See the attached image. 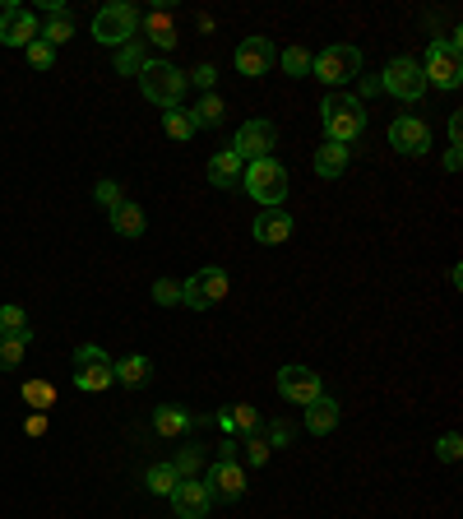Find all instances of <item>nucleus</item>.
I'll use <instances>...</instances> for the list:
<instances>
[{
  "label": "nucleus",
  "mask_w": 463,
  "mask_h": 519,
  "mask_svg": "<svg viewBox=\"0 0 463 519\" xmlns=\"http://www.w3.org/2000/svg\"><path fill=\"white\" fill-rule=\"evenodd\" d=\"M200 482L209 487L213 501H241V496H246V469L232 464V459H218L209 469V478H200Z\"/></svg>",
  "instance_id": "obj_14"
},
{
  "label": "nucleus",
  "mask_w": 463,
  "mask_h": 519,
  "mask_svg": "<svg viewBox=\"0 0 463 519\" xmlns=\"http://www.w3.org/2000/svg\"><path fill=\"white\" fill-rule=\"evenodd\" d=\"M0 334H10V339H33V330H28V311H19V306H0Z\"/></svg>",
  "instance_id": "obj_30"
},
{
  "label": "nucleus",
  "mask_w": 463,
  "mask_h": 519,
  "mask_svg": "<svg viewBox=\"0 0 463 519\" xmlns=\"http://www.w3.org/2000/svg\"><path fill=\"white\" fill-rule=\"evenodd\" d=\"M389 144L403 153V158H422L431 149V126L422 116H394L389 121Z\"/></svg>",
  "instance_id": "obj_13"
},
{
  "label": "nucleus",
  "mask_w": 463,
  "mask_h": 519,
  "mask_svg": "<svg viewBox=\"0 0 463 519\" xmlns=\"http://www.w3.org/2000/svg\"><path fill=\"white\" fill-rule=\"evenodd\" d=\"M422 79L426 89L436 84V89L454 93L463 84V61H459V38H436L426 47V61H422Z\"/></svg>",
  "instance_id": "obj_4"
},
{
  "label": "nucleus",
  "mask_w": 463,
  "mask_h": 519,
  "mask_svg": "<svg viewBox=\"0 0 463 519\" xmlns=\"http://www.w3.org/2000/svg\"><path fill=\"white\" fill-rule=\"evenodd\" d=\"M241 190H251L264 209H278V204L288 200V167L278 163V158L246 163V172H241Z\"/></svg>",
  "instance_id": "obj_3"
},
{
  "label": "nucleus",
  "mask_w": 463,
  "mask_h": 519,
  "mask_svg": "<svg viewBox=\"0 0 463 519\" xmlns=\"http://www.w3.org/2000/svg\"><path fill=\"white\" fill-rule=\"evenodd\" d=\"M278 394L288 399V404H315L320 394H325V385H320V371L311 367H301V362H292V367L278 371Z\"/></svg>",
  "instance_id": "obj_11"
},
{
  "label": "nucleus",
  "mask_w": 463,
  "mask_h": 519,
  "mask_svg": "<svg viewBox=\"0 0 463 519\" xmlns=\"http://www.w3.org/2000/svg\"><path fill=\"white\" fill-rule=\"evenodd\" d=\"M149 65V56H144V42H126V47H116V75H139Z\"/></svg>",
  "instance_id": "obj_28"
},
{
  "label": "nucleus",
  "mask_w": 463,
  "mask_h": 519,
  "mask_svg": "<svg viewBox=\"0 0 463 519\" xmlns=\"http://www.w3.org/2000/svg\"><path fill=\"white\" fill-rule=\"evenodd\" d=\"M38 33V14L28 5H0V42L5 47H28V42H38Z\"/></svg>",
  "instance_id": "obj_12"
},
{
  "label": "nucleus",
  "mask_w": 463,
  "mask_h": 519,
  "mask_svg": "<svg viewBox=\"0 0 463 519\" xmlns=\"http://www.w3.org/2000/svg\"><path fill=\"white\" fill-rule=\"evenodd\" d=\"M38 38L47 42V47H61V42H70V38H75V19H70V14H61V10H51L47 28H42Z\"/></svg>",
  "instance_id": "obj_26"
},
{
  "label": "nucleus",
  "mask_w": 463,
  "mask_h": 519,
  "mask_svg": "<svg viewBox=\"0 0 463 519\" xmlns=\"http://www.w3.org/2000/svg\"><path fill=\"white\" fill-rule=\"evenodd\" d=\"M380 89L394 93V98H403V102H417L426 93L422 61H413V56H394V61L385 65V75H380Z\"/></svg>",
  "instance_id": "obj_10"
},
{
  "label": "nucleus",
  "mask_w": 463,
  "mask_h": 519,
  "mask_svg": "<svg viewBox=\"0 0 463 519\" xmlns=\"http://www.w3.org/2000/svg\"><path fill=\"white\" fill-rule=\"evenodd\" d=\"M459 163H463V153H459V149L445 153V167H450V172H459Z\"/></svg>",
  "instance_id": "obj_45"
},
{
  "label": "nucleus",
  "mask_w": 463,
  "mask_h": 519,
  "mask_svg": "<svg viewBox=\"0 0 463 519\" xmlns=\"http://www.w3.org/2000/svg\"><path fill=\"white\" fill-rule=\"evenodd\" d=\"M153 302H158V306H176V302H181V283L158 279V283H153Z\"/></svg>",
  "instance_id": "obj_39"
},
{
  "label": "nucleus",
  "mask_w": 463,
  "mask_h": 519,
  "mask_svg": "<svg viewBox=\"0 0 463 519\" xmlns=\"http://www.w3.org/2000/svg\"><path fill=\"white\" fill-rule=\"evenodd\" d=\"M246 455H251V469H260V464H269V455H274V450H269V441H264V436H251Z\"/></svg>",
  "instance_id": "obj_42"
},
{
  "label": "nucleus",
  "mask_w": 463,
  "mask_h": 519,
  "mask_svg": "<svg viewBox=\"0 0 463 519\" xmlns=\"http://www.w3.org/2000/svg\"><path fill=\"white\" fill-rule=\"evenodd\" d=\"M24 431H28V436H47V413H28Z\"/></svg>",
  "instance_id": "obj_43"
},
{
  "label": "nucleus",
  "mask_w": 463,
  "mask_h": 519,
  "mask_svg": "<svg viewBox=\"0 0 463 519\" xmlns=\"http://www.w3.org/2000/svg\"><path fill=\"white\" fill-rule=\"evenodd\" d=\"M24 353H28V339H10V334H0V367H5V371L19 367Z\"/></svg>",
  "instance_id": "obj_35"
},
{
  "label": "nucleus",
  "mask_w": 463,
  "mask_h": 519,
  "mask_svg": "<svg viewBox=\"0 0 463 519\" xmlns=\"http://www.w3.org/2000/svg\"><path fill=\"white\" fill-rule=\"evenodd\" d=\"M112 228H116V237H144V228H149V223H144V209H139V204L121 200L112 209Z\"/></svg>",
  "instance_id": "obj_23"
},
{
  "label": "nucleus",
  "mask_w": 463,
  "mask_h": 519,
  "mask_svg": "<svg viewBox=\"0 0 463 519\" xmlns=\"http://www.w3.org/2000/svg\"><path fill=\"white\" fill-rule=\"evenodd\" d=\"M176 478H195V469H200V450H181V459L172 464Z\"/></svg>",
  "instance_id": "obj_41"
},
{
  "label": "nucleus",
  "mask_w": 463,
  "mask_h": 519,
  "mask_svg": "<svg viewBox=\"0 0 463 519\" xmlns=\"http://www.w3.org/2000/svg\"><path fill=\"white\" fill-rule=\"evenodd\" d=\"M135 33H139V10L126 5V0L102 5V10L93 14V38H98L102 47H126V42H135Z\"/></svg>",
  "instance_id": "obj_7"
},
{
  "label": "nucleus",
  "mask_w": 463,
  "mask_h": 519,
  "mask_svg": "<svg viewBox=\"0 0 463 519\" xmlns=\"http://www.w3.org/2000/svg\"><path fill=\"white\" fill-rule=\"evenodd\" d=\"M75 385L84 394H102L116 385V362L107 353H102L98 343H84L75 353Z\"/></svg>",
  "instance_id": "obj_8"
},
{
  "label": "nucleus",
  "mask_w": 463,
  "mask_h": 519,
  "mask_svg": "<svg viewBox=\"0 0 463 519\" xmlns=\"http://www.w3.org/2000/svg\"><path fill=\"white\" fill-rule=\"evenodd\" d=\"M274 144H278V126H274V121H246V126L232 135L227 149L237 153L241 163H260V158H274Z\"/></svg>",
  "instance_id": "obj_9"
},
{
  "label": "nucleus",
  "mask_w": 463,
  "mask_h": 519,
  "mask_svg": "<svg viewBox=\"0 0 463 519\" xmlns=\"http://www.w3.org/2000/svg\"><path fill=\"white\" fill-rule=\"evenodd\" d=\"M237 450H241V445L232 441V436H227V441L218 445V459H232V464H237Z\"/></svg>",
  "instance_id": "obj_44"
},
{
  "label": "nucleus",
  "mask_w": 463,
  "mask_h": 519,
  "mask_svg": "<svg viewBox=\"0 0 463 519\" xmlns=\"http://www.w3.org/2000/svg\"><path fill=\"white\" fill-rule=\"evenodd\" d=\"M93 200H98L102 209L112 214V209H116L121 200H126V195H121V186H116V181H98V186H93Z\"/></svg>",
  "instance_id": "obj_37"
},
{
  "label": "nucleus",
  "mask_w": 463,
  "mask_h": 519,
  "mask_svg": "<svg viewBox=\"0 0 463 519\" xmlns=\"http://www.w3.org/2000/svg\"><path fill=\"white\" fill-rule=\"evenodd\" d=\"M292 436H297V427H292L288 418H274L269 427H264V441H269V450H288Z\"/></svg>",
  "instance_id": "obj_34"
},
{
  "label": "nucleus",
  "mask_w": 463,
  "mask_h": 519,
  "mask_svg": "<svg viewBox=\"0 0 463 519\" xmlns=\"http://www.w3.org/2000/svg\"><path fill=\"white\" fill-rule=\"evenodd\" d=\"M195 126H223V116H227V102L218 98V93H204L200 107H195Z\"/></svg>",
  "instance_id": "obj_29"
},
{
  "label": "nucleus",
  "mask_w": 463,
  "mask_h": 519,
  "mask_svg": "<svg viewBox=\"0 0 463 519\" xmlns=\"http://www.w3.org/2000/svg\"><path fill=\"white\" fill-rule=\"evenodd\" d=\"M227 418H232V431H246V436H255V431L264 427L260 413H255L251 404H232V408H227Z\"/></svg>",
  "instance_id": "obj_32"
},
{
  "label": "nucleus",
  "mask_w": 463,
  "mask_h": 519,
  "mask_svg": "<svg viewBox=\"0 0 463 519\" xmlns=\"http://www.w3.org/2000/svg\"><path fill=\"white\" fill-rule=\"evenodd\" d=\"M436 455L445 459V464H454V459L463 455V441H459V431H450V436H440V441H436Z\"/></svg>",
  "instance_id": "obj_40"
},
{
  "label": "nucleus",
  "mask_w": 463,
  "mask_h": 519,
  "mask_svg": "<svg viewBox=\"0 0 463 519\" xmlns=\"http://www.w3.org/2000/svg\"><path fill=\"white\" fill-rule=\"evenodd\" d=\"M24 404L33 408V413H47V408H56V385L51 380H24Z\"/></svg>",
  "instance_id": "obj_25"
},
{
  "label": "nucleus",
  "mask_w": 463,
  "mask_h": 519,
  "mask_svg": "<svg viewBox=\"0 0 463 519\" xmlns=\"http://www.w3.org/2000/svg\"><path fill=\"white\" fill-rule=\"evenodd\" d=\"M251 237L260 241V246H278V241H288L292 237L288 209H283V204H278V209H264V214L251 223Z\"/></svg>",
  "instance_id": "obj_18"
},
{
  "label": "nucleus",
  "mask_w": 463,
  "mask_h": 519,
  "mask_svg": "<svg viewBox=\"0 0 463 519\" xmlns=\"http://www.w3.org/2000/svg\"><path fill=\"white\" fill-rule=\"evenodd\" d=\"M311 75L320 79V84H329V89H338V84H348V79L362 75V51L352 47V42H334V47H325L320 56H311Z\"/></svg>",
  "instance_id": "obj_5"
},
{
  "label": "nucleus",
  "mask_w": 463,
  "mask_h": 519,
  "mask_svg": "<svg viewBox=\"0 0 463 519\" xmlns=\"http://www.w3.org/2000/svg\"><path fill=\"white\" fill-rule=\"evenodd\" d=\"M153 431L167 436V441H176V436H186L190 431V413L181 404H158L153 408Z\"/></svg>",
  "instance_id": "obj_21"
},
{
  "label": "nucleus",
  "mask_w": 463,
  "mask_h": 519,
  "mask_svg": "<svg viewBox=\"0 0 463 519\" xmlns=\"http://www.w3.org/2000/svg\"><path fill=\"white\" fill-rule=\"evenodd\" d=\"M348 172V144H320L315 149V177H325V181H334V177H343Z\"/></svg>",
  "instance_id": "obj_22"
},
{
  "label": "nucleus",
  "mask_w": 463,
  "mask_h": 519,
  "mask_svg": "<svg viewBox=\"0 0 463 519\" xmlns=\"http://www.w3.org/2000/svg\"><path fill=\"white\" fill-rule=\"evenodd\" d=\"M116 380H121V385H130V390H139V385H149L153 380V362L149 357H121V362H116Z\"/></svg>",
  "instance_id": "obj_24"
},
{
  "label": "nucleus",
  "mask_w": 463,
  "mask_h": 519,
  "mask_svg": "<svg viewBox=\"0 0 463 519\" xmlns=\"http://www.w3.org/2000/svg\"><path fill=\"white\" fill-rule=\"evenodd\" d=\"M278 61H283V70H288V79L311 75V51H306V47H288V51H283V56H278Z\"/></svg>",
  "instance_id": "obj_33"
},
{
  "label": "nucleus",
  "mask_w": 463,
  "mask_h": 519,
  "mask_svg": "<svg viewBox=\"0 0 463 519\" xmlns=\"http://www.w3.org/2000/svg\"><path fill=\"white\" fill-rule=\"evenodd\" d=\"M320 116H325V135H329L334 144L362 140V130H366V107H362V98H352V93H329V98L320 102Z\"/></svg>",
  "instance_id": "obj_1"
},
{
  "label": "nucleus",
  "mask_w": 463,
  "mask_h": 519,
  "mask_svg": "<svg viewBox=\"0 0 463 519\" xmlns=\"http://www.w3.org/2000/svg\"><path fill=\"white\" fill-rule=\"evenodd\" d=\"M209 506H213V496H209V487H204L200 478H181L172 487L176 519H204V515H209Z\"/></svg>",
  "instance_id": "obj_16"
},
{
  "label": "nucleus",
  "mask_w": 463,
  "mask_h": 519,
  "mask_svg": "<svg viewBox=\"0 0 463 519\" xmlns=\"http://www.w3.org/2000/svg\"><path fill=\"white\" fill-rule=\"evenodd\" d=\"M176 482H181V478H176V469H172V464H153V469L144 473V487H149L153 496H172V487H176Z\"/></svg>",
  "instance_id": "obj_31"
},
{
  "label": "nucleus",
  "mask_w": 463,
  "mask_h": 519,
  "mask_svg": "<svg viewBox=\"0 0 463 519\" xmlns=\"http://www.w3.org/2000/svg\"><path fill=\"white\" fill-rule=\"evenodd\" d=\"M227 292H232V279H227V269L218 265H204L195 269L186 283H181V306H190V311H213V306L223 302Z\"/></svg>",
  "instance_id": "obj_6"
},
{
  "label": "nucleus",
  "mask_w": 463,
  "mask_h": 519,
  "mask_svg": "<svg viewBox=\"0 0 463 519\" xmlns=\"http://www.w3.org/2000/svg\"><path fill=\"white\" fill-rule=\"evenodd\" d=\"M28 65H33V70H51V65H56V47H47V42H28Z\"/></svg>",
  "instance_id": "obj_36"
},
{
  "label": "nucleus",
  "mask_w": 463,
  "mask_h": 519,
  "mask_svg": "<svg viewBox=\"0 0 463 519\" xmlns=\"http://www.w3.org/2000/svg\"><path fill=\"white\" fill-rule=\"evenodd\" d=\"M338 418H343L338 413V399H329V394H320L315 404H306V431L311 436H329L338 427Z\"/></svg>",
  "instance_id": "obj_20"
},
{
  "label": "nucleus",
  "mask_w": 463,
  "mask_h": 519,
  "mask_svg": "<svg viewBox=\"0 0 463 519\" xmlns=\"http://www.w3.org/2000/svg\"><path fill=\"white\" fill-rule=\"evenodd\" d=\"M139 89H144V98H149L153 107H167V112H172V107H181L190 84L172 61H149L139 70Z\"/></svg>",
  "instance_id": "obj_2"
},
{
  "label": "nucleus",
  "mask_w": 463,
  "mask_h": 519,
  "mask_svg": "<svg viewBox=\"0 0 463 519\" xmlns=\"http://www.w3.org/2000/svg\"><path fill=\"white\" fill-rule=\"evenodd\" d=\"M139 28H144V38H139V42H153L158 51H172L176 42H181V33H176V14L163 10V5L144 14V19H139Z\"/></svg>",
  "instance_id": "obj_17"
},
{
  "label": "nucleus",
  "mask_w": 463,
  "mask_h": 519,
  "mask_svg": "<svg viewBox=\"0 0 463 519\" xmlns=\"http://www.w3.org/2000/svg\"><path fill=\"white\" fill-rule=\"evenodd\" d=\"M163 130H167V140H176V144H186L190 135H195V116L190 112H181V107H172V112H163Z\"/></svg>",
  "instance_id": "obj_27"
},
{
  "label": "nucleus",
  "mask_w": 463,
  "mask_h": 519,
  "mask_svg": "<svg viewBox=\"0 0 463 519\" xmlns=\"http://www.w3.org/2000/svg\"><path fill=\"white\" fill-rule=\"evenodd\" d=\"M213 79H218V65H195V70H190L186 75V84H195V89H204V93H213Z\"/></svg>",
  "instance_id": "obj_38"
},
{
  "label": "nucleus",
  "mask_w": 463,
  "mask_h": 519,
  "mask_svg": "<svg viewBox=\"0 0 463 519\" xmlns=\"http://www.w3.org/2000/svg\"><path fill=\"white\" fill-rule=\"evenodd\" d=\"M274 65H278V47L269 38H246L237 47V75L260 79V75H269Z\"/></svg>",
  "instance_id": "obj_15"
},
{
  "label": "nucleus",
  "mask_w": 463,
  "mask_h": 519,
  "mask_svg": "<svg viewBox=\"0 0 463 519\" xmlns=\"http://www.w3.org/2000/svg\"><path fill=\"white\" fill-rule=\"evenodd\" d=\"M241 172H246V163H241L232 149H218L209 158V181L218 190H241Z\"/></svg>",
  "instance_id": "obj_19"
}]
</instances>
